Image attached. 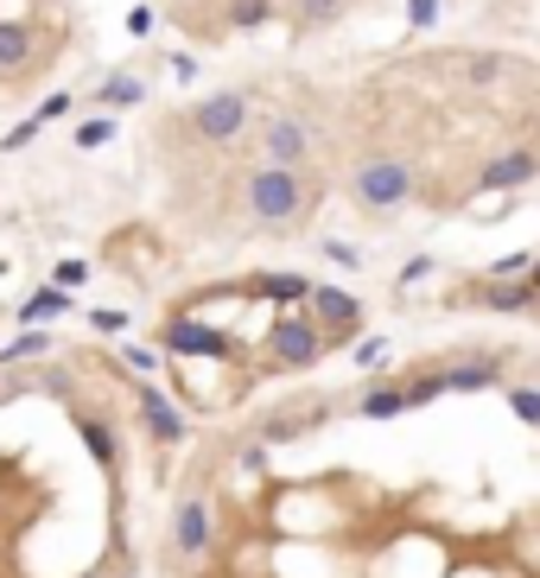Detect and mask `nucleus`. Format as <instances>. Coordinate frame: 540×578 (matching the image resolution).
<instances>
[{
    "label": "nucleus",
    "instance_id": "nucleus-2",
    "mask_svg": "<svg viewBox=\"0 0 540 578\" xmlns=\"http://www.w3.org/2000/svg\"><path fill=\"white\" fill-rule=\"evenodd\" d=\"M179 127L198 140V147H210V153H230L248 127H255V108H248V96L242 90H216V96H204V102H191L179 115Z\"/></svg>",
    "mask_w": 540,
    "mask_h": 578
},
{
    "label": "nucleus",
    "instance_id": "nucleus-24",
    "mask_svg": "<svg viewBox=\"0 0 540 578\" xmlns=\"http://www.w3.org/2000/svg\"><path fill=\"white\" fill-rule=\"evenodd\" d=\"M509 413L521 427H540V388H509Z\"/></svg>",
    "mask_w": 540,
    "mask_h": 578
},
{
    "label": "nucleus",
    "instance_id": "nucleus-29",
    "mask_svg": "<svg viewBox=\"0 0 540 578\" xmlns=\"http://www.w3.org/2000/svg\"><path fill=\"white\" fill-rule=\"evenodd\" d=\"M343 7H350V0H306L299 20H306V25H331V20H343Z\"/></svg>",
    "mask_w": 540,
    "mask_h": 578
},
{
    "label": "nucleus",
    "instance_id": "nucleus-25",
    "mask_svg": "<svg viewBox=\"0 0 540 578\" xmlns=\"http://www.w3.org/2000/svg\"><path fill=\"white\" fill-rule=\"evenodd\" d=\"M89 325L103 330V337H128V312H121V305H96V312H89Z\"/></svg>",
    "mask_w": 540,
    "mask_h": 578
},
{
    "label": "nucleus",
    "instance_id": "nucleus-16",
    "mask_svg": "<svg viewBox=\"0 0 540 578\" xmlns=\"http://www.w3.org/2000/svg\"><path fill=\"white\" fill-rule=\"evenodd\" d=\"M540 299L534 280H484V305L489 312H528Z\"/></svg>",
    "mask_w": 540,
    "mask_h": 578
},
{
    "label": "nucleus",
    "instance_id": "nucleus-27",
    "mask_svg": "<svg viewBox=\"0 0 540 578\" xmlns=\"http://www.w3.org/2000/svg\"><path fill=\"white\" fill-rule=\"evenodd\" d=\"M71 108H77V96H71V90H52V96L39 102V108H32V115H39V122L52 127V122H64V115H71Z\"/></svg>",
    "mask_w": 540,
    "mask_h": 578
},
{
    "label": "nucleus",
    "instance_id": "nucleus-11",
    "mask_svg": "<svg viewBox=\"0 0 540 578\" xmlns=\"http://www.w3.org/2000/svg\"><path fill=\"white\" fill-rule=\"evenodd\" d=\"M39 64V39L27 20H0V76H20Z\"/></svg>",
    "mask_w": 540,
    "mask_h": 578
},
{
    "label": "nucleus",
    "instance_id": "nucleus-33",
    "mask_svg": "<svg viewBox=\"0 0 540 578\" xmlns=\"http://www.w3.org/2000/svg\"><path fill=\"white\" fill-rule=\"evenodd\" d=\"M426 274H433V254H413L407 267H401V286H420Z\"/></svg>",
    "mask_w": 540,
    "mask_h": 578
},
{
    "label": "nucleus",
    "instance_id": "nucleus-8",
    "mask_svg": "<svg viewBox=\"0 0 540 578\" xmlns=\"http://www.w3.org/2000/svg\"><path fill=\"white\" fill-rule=\"evenodd\" d=\"M159 344L172 356H230L235 344L223 337V330H210V325H191V318H172V325L159 330Z\"/></svg>",
    "mask_w": 540,
    "mask_h": 578
},
{
    "label": "nucleus",
    "instance_id": "nucleus-19",
    "mask_svg": "<svg viewBox=\"0 0 540 578\" xmlns=\"http://www.w3.org/2000/svg\"><path fill=\"white\" fill-rule=\"evenodd\" d=\"M267 20H274V0H230V13H223L230 32H261Z\"/></svg>",
    "mask_w": 540,
    "mask_h": 578
},
{
    "label": "nucleus",
    "instance_id": "nucleus-37",
    "mask_svg": "<svg viewBox=\"0 0 540 578\" xmlns=\"http://www.w3.org/2000/svg\"><path fill=\"white\" fill-rule=\"evenodd\" d=\"M83 578H108V572H103V566H89V572H83Z\"/></svg>",
    "mask_w": 540,
    "mask_h": 578
},
{
    "label": "nucleus",
    "instance_id": "nucleus-13",
    "mask_svg": "<svg viewBox=\"0 0 540 578\" xmlns=\"http://www.w3.org/2000/svg\"><path fill=\"white\" fill-rule=\"evenodd\" d=\"M89 102H96V108H140V102H147V83H140L134 71H108Z\"/></svg>",
    "mask_w": 540,
    "mask_h": 578
},
{
    "label": "nucleus",
    "instance_id": "nucleus-9",
    "mask_svg": "<svg viewBox=\"0 0 540 578\" xmlns=\"http://www.w3.org/2000/svg\"><path fill=\"white\" fill-rule=\"evenodd\" d=\"M172 554L179 559L210 554V503H184L179 515H172Z\"/></svg>",
    "mask_w": 540,
    "mask_h": 578
},
{
    "label": "nucleus",
    "instance_id": "nucleus-36",
    "mask_svg": "<svg viewBox=\"0 0 540 578\" xmlns=\"http://www.w3.org/2000/svg\"><path fill=\"white\" fill-rule=\"evenodd\" d=\"M172 76H179V83H191V76H198V57H184V51H179V57H172Z\"/></svg>",
    "mask_w": 540,
    "mask_h": 578
},
{
    "label": "nucleus",
    "instance_id": "nucleus-38",
    "mask_svg": "<svg viewBox=\"0 0 540 578\" xmlns=\"http://www.w3.org/2000/svg\"><path fill=\"white\" fill-rule=\"evenodd\" d=\"M528 280H534V286H540V261H534V274H528Z\"/></svg>",
    "mask_w": 540,
    "mask_h": 578
},
{
    "label": "nucleus",
    "instance_id": "nucleus-26",
    "mask_svg": "<svg viewBox=\"0 0 540 578\" xmlns=\"http://www.w3.org/2000/svg\"><path fill=\"white\" fill-rule=\"evenodd\" d=\"M39 350H45V330H27L20 344H7V350H0V369H13V362H27V356H39Z\"/></svg>",
    "mask_w": 540,
    "mask_h": 578
},
{
    "label": "nucleus",
    "instance_id": "nucleus-4",
    "mask_svg": "<svg viewBox=\"0 0 540 578\" xmlns=\"http://www.w3.org/2000/svg\"><path fill=\"white\" fill-rule=\"evenodd\" d=\"M255 140H261V159H267V166H293V172H306L311 153H318L306 115H293V108H267L255 127Z\"/></svg>",
    "mask_w": 540,
    "mask_h": 578
},
{
    "label": "nucleus",
    "instance_id": "nucleus-18",
    "mask_svg": "<svg viewBox=\"0 0 540 578\" xmlns=\"http://www.w3.org/2000/svg\"><path fill=\"white\" fill-rule=\"evenodd\" d=\"M77 439L89 445V458H96L103 471H115V432H108L103 420H89V413H77Z\"/></svg>",
    "mask_w": 540,
    "mask_h": 578
},
{
    "label": "nucleus",
    "instance_id": "nucleus-5",
    "mask_svg": "<svg viewBox=\"0 0 540 578\" xmlns=\"http://www.w3.org/2000/svg\"><path fill=\"white\" fill-rule=\"evenodd\" d=\"M325 356V325L318 318H299V312H280L267 325V362L274 369H311Z\"/></svg>",
    "mask_w": 540,
    "mask_h": 578
},
{
    "label": "nucleus",
    "instance_id": "nucleus-34",
    "mask_svg": "<svg viewBox=\"0 0 540 578\" xmlns=\"http://www.w3.org/2000/svg\"><path fill=\"white\" fill-rule=\"evenodd\" d=\"M121 362H128V369H140V376H147V369H159V356L147 350V344H128V356H121Z\"/></svg>",
    "mask_w": 540,
    "mask_h": 578
},
{
    "label": "nucleus",
    "instance_id": "nucleus-30",
    "mask_svg": "<svg viewBox=\"0 0 540 578\" xmlns=\"http://www.w3.org/2000/svg\"><path fill=\"white\" fill-rule=\"evenodd\" d=\"M502 71H509L502 57H470V64H464V76H470V83H496Z\"/></svg>",
    "mask_w": 540,
    "mask_h": 578
},
{
    "label": "nucleus",
    "instance_id": "nucleus-7",
    "mask_svg": "<svg viewBox=\"0 0 540 578\" xmlns=\"http://www.w3.org/2000/svg\"><path fill=\"white\" fill-rule=\"evenodd\" d=\"M534 178H540V147H509V153H496V159H484L477 191H521Z\"/></svg>",
    "mask_w": 540,
    "mask_h": 578
},
{
    "label": "nucleus",
    "instance_id": "nucleus-23",
    "mask_svg": "<svg viewBox=\"0 0 540 578\" xmlns=\"http://www.w3.org/2000/svg\"><path fill=\"white\" fill-rule=\"evenodd\" d=\"M357 369L382 376V369H388V337H357Z\"/></svg>",
    "mask_w": 540,
    "mask_h": 578
},
{
    "label": "nucleus",
    "instance_id": "nucleus-22",
    "mask_svg": "<svg viewBox=\"0 0 540 578\" xmlns=\"http://www.w3.org/2000/svg\"><path fill=\"white\" fill-rule=\"evenodd\" d=\"M39 134H45V122H39V115H27V122H13L7 134H0V153H20V147H32Z\"/></svg>",
    "mask_w": 540,
    "mask_h": 578
},
{
    "label": "nucleus",
    "instance_id": "nucleus-35",
    "mask_svg": "<svg viewBox=\"0 0 540 578\" xmlns=\"http://www.w3.org/2000/svg\"><path fill=\"white\" fill-rule=\"evenodd\" d=\"M128 32H134V39H147V32H153V7H134V13H128Z\"/></svg>",
    "mask_w": 540,
    "mask_h": 578
},
{
    "label": "nucleus",
    "instance_id": "nucleus-31",
    "mask_svg": "<svg viewBox=\"0 0 540 578\" xmlns=\"http://www.w3.org/2000/svg\"><path fill=\"white\" fill-rule=\"evenodd\" d=\"M325 261H337V267H362L357 242H337V235H325Z\"/></svg>",
    "mask_w": 540,
    "mask_h": 578
},
{
    "label": "nucleus",
    "instance_id": "nucleus-3",
    "mask_svg": "<svg viewBox=\"0 0 540 578\" xmlns=\"http://www.w3.org/2000/svg\"><path fill=\"white\" fill-rule=\"evenodd\" d=\"M413 159H401V153H369V159H357V172H350V198L369 210V217H388V210H401V203L413 198Z\"/></svg>",
    "mask_w": 540,
    "mask_h": 578
},
{
    "label": "nucleus",
    "instance_id": "nucleus-10",
    "mask_svg": "<svg viewBox=\"0 0 540 578\" xmlns=\"http://www.w3.org/2000/svg\"><path fill=\"white\" fill-rule=\"evenodd\" d=\"M140 420H147V432H153L159 445H184V432H191V420L159 388H140Z\"/></svg>",
    "mask_w": 540,
    "mask_h": 578
},
{
    "label": "nucleus",
    "instance_id": "nucleus-28",
    "mask_svg": "<svg viewBox=\"0 0 540 578\" xmlns=\"http://www.w3.org/2000/svg\"><path fill=\"white\" fill-rule=\"evenodd\" d=\"M445 0H407V32H433Z\"/></svg>",
    "mask_w": 540,
    "mask_h": 578
},
{
    "label": "nucleus",
    "instance_id": "nucleus-32",
    "mask_svg": "<svg viewBox=\"0 0 540 578\" xmlns=\"http://www.w3.org/2000/svg\"><path fill=\"white\" fill-rule=\"evenodd\" d=\"M89 280V261H57V280L52 286H83Z\"/></svg>",
    "mask_w": 540,
    "mask_h": 578
},
{
    "label": "nucleus",
    "instance_id": "nucleus-17",
    "mask_svg": "<svg viewBox=\"0 0 540 578\" xmlns=\"http://www.w3.org/2000/svg\"><path fill=\"white\" fill-rule=\"evenodd\" d=\"M248 293H261V299H274V305H299V299H311V280H299V274H261V280H248Z\"/></svg>",
    "mask_w": 540,
    "mask_h": 578
},
{
    "label": "nucleus",
    "instance_id": "nucleus-6",
    "mask_svg": "<svg viewBox=\"0 0 540 578\" xmlns=\"http://www.w3.org/2000/svg\"><path fill=\"white\" fill-rule=\"evenodd\" d=\"M311 312H318V325H325V344H350L362 325V299L357 293H343V286H311Z\"/></svg>",
    "mask_w": 540,
    "mask_h": 578
},
{
    "label": "nucleus",
    "instance_id": "nucleus-14",
    "mask_svg": "<svg viewBox=\"0 0 540 578\" xmlns=\"http://www.w3.org/2000/svg\"><path fill=\"white\" fill-rule=\"evenodd\" d=\"M357 413H362V420H394V413H413L407 381H375V388L357 401Z\"/></svg>",
    "mask_w": 540,
    "mask_h": 578
},
{
    "label": "nucleus",
    "instance_id": "nucleus-1",
    "mask_svg": "<svg viewBox=\"0 0 540 578\" xmlns=\"http://www.w3.org/2000/svg\"><path fill=\"white\" fill-rule=\"evenodd\" d=\"M318 203V178L293 172V166H267L261 159L255 172L242 178V210L255 217L261 229H299Z\"/></svg>",
    "mask_w": 540,
    "mask_h": 578
},
{
    "label": "nucleus",
    "instance_id": "nucleus-21",
    "mask_svg": "<svg viewBox=\"0 0 540 578\" xmlns=\"http://www.w3.org/2000/svg\"><path fill=\"white\" fill-rule=\"evenodd\" d=\"M534 274V254H502V261H489L484 280H528Z\"/></svg>",
    "mask_w": 540,
    "mask_h": 578
},
{
    "label": "nucleus",
    "instance_id": "nucleus-12",
    "mask_svg": "<svg viewBox=\"0 0 540 578\" xmlns=\"http://www.w3.org/2000/svg\"><path fill=\"white\" fill-rule=\"evenodd\" d=\"M502 362L496 356H470V362H458V369H445V388L452 395H484V388H502Z\"/></svg>",
    "mask_w": 540,
    "mask_h": 578
},
{
    "label": "nucleus",
    "instance_id": "nucleus-15",
    "mask_svg": "<svg viewBox=\"0 0 540 578\" xmlns=\"http://www.w3.org/2000/svg\"><path fill=\"white\" fill-rule=\"evenodd\" d=\"M57 312H77V299H71V286H45V293H32L27 305H20V312H13V318H20V325H52Z\"/></svg>",
    "mask_w": 540,
    "mask_h": 578
},
{
    "label": "nucleus",
    "instance_id": "nucleus-20",
    "mask_svg": "<svg viewBox=\"0 0 540 578\" xmlns=\"http://www.w3.org/2000/svg\"><path fill=\"white\" fill-rule=\"evenodd\" d=\"M108 140H115V122H108V115L77 122V153H96V147H108Z\"/></svg>",
    "mask_w": 540,
    "mask_h": 578
}]
</instances>
